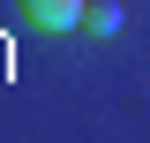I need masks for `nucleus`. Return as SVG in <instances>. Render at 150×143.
<instances>
[{
    "label": "nucleus",
    "mask_w": 150,
    "mask_h": 143,
    "mask_svg": "<svg viewBox=\"0 0 150 143\" xmlns=\"http://www.w3.org/2000/svg\"><path fill=\"white\" fill-rule=\"evenodd\" d=\"M15 8H23V23H30V30H45V38L83 30V15H90V0H15Z\"/></svg>",
    "instance_id": "nucleus-1"
},
{
    "label": "nucleus",
    "mask_w": 150,
    "mask_h": 143,
    "mask_svg": "<svg viewBox=\"0 0 150 143\" xmlns=\"http://www.w3.org/2000/svg\"><path fill=\"white\" fill-rule=\"evenodd\" d=\"M83 30H90V38H112V30H120V8H112V0H90Z\"/></svg>",
    "instance_id": "nucleus-2"
}]
</instances>
